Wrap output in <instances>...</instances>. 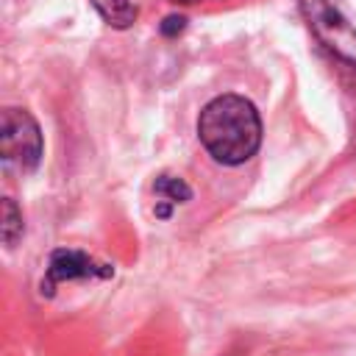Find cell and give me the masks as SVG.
Returning a JSON list of instances; mask_svg holds the SVG:
<instances>
[{"instance_id": "3957f363", "label": "cell", "mask_w": 356, "mask_h": 356, "mask_svg": "<svg viewBox=\"0 0 356 356\" xmlns=\"http://www.w3.org/2000/svg\"><path fill=\"white\" fill-rule=\"evenodd\" d=\"M298 8L317 42L337 58L356 67V25L345 17L337 0H298Z\"/></svg>"}, {"instance_id": "277c9868", "label": "cell", "mask_w": 356, "mask_h": 356, "mask_svg": "<svg viewBox=\"0 0 356 356\" xmlns=\"http://www.w3.org/2000/svg\"><path fill=\"white\" fill-rule=\"evenodd\" d=\"M111 275H114L111 264H103V261L92 259L89 253L75 250V248H56L47 259V270H44V278H42V295L50 298L56 284H64V281L111 278Z\"/></svg>"}, {"instance_id": "8992f818", "label": "cell", "mask_w": 356, "mask_h": 356, "mask_svg": "<svg viewBox=\"0 0 356 356\" xmlns=\"http://www.w3.org/2000/svg\"><path fill=\"white\" fill-rule=\"evenodd\" d=\"M92 6L111 28H128L136 22V14H139L134 0H92Z\"/></svg>"}, {"instance_id": "52a82bcc", "label": "cell", "mask_w": 356, "mask_h": 356, "mask_svg": "<svg viewBox=\"0 0 356 356\" xmlns=\"http://www.w3.org/2000/svg\"><path fill=\"white\" fill-rule=\"evenodd\" d=\"M0 236L6 248H14L22 236V211L11 197H3L0 203Z\"/></svg>"}, {"instance_id": "6da1fadb", "label": "cell", "mask_w": 356, "mask_h": 356, "mask_svg": "<svg viewBox=\"0 0 356 356\" xmlns=\"http://www.w3.org/2000/svg\"><path fill=\"white\" fill-rule=\"evenodd\" d=\"M197 139L217 164H245L261 145L256 106L242 95H220L209 100L197 117Z\"/></svg>"}, {"instance_id": "7a4b0ae2", "label": "cell", "mask_w": 356, "mask_h": 356, "mask_svg": "<svg viewBox=\"0 0 356 356\" xmlns=\"http://www.w3.org/2000/svg\"><path fill=\"white\" fill-rule=\"evenodd\" d=\"M42 131L25 108H3L0 114V161L6 170L31 172L42 161Z\"/></svg>"}, {"instance_id": "5b68a950", "label": "cell", "mask_w": 356, "mask_h": 356, "mask_svg": "<svg viewBox=\"0 0 356 356\" xmlns=\"http://www.w3.org/2000/svg\"><path fill=\"white\" fill-rule=\"evenodd\" d=\"M153 192H156V197H159L156 217H161V220H167V217L172 214V206L192 200V189H189V184H186L184 178H178V175H167V172L156 175V181H153Z\"/></svg>"}, {"instance_id": "9c48e42d", "label": "cell", "mask_w": 356, "mask_h": 356, "mask_svg": "<svg viewBox=\"0 0 356 356\" xmlns=\"http://www.w3.org/2000/svg\"><path fill=\"white\" fill-rule=\"evenodd\" d=\"M172 3H197V0H172Z\"/></svg>"}, {"instance_id": "ba28073f", "label": "cell", "mask_w": 356, "mask_h": 356, "mask_svg": "<svg viewBox=\"0 0 356 356\" xmlns=\"http://www.w3.org/2000/svg\"><path fill=\"white\" fill-rule=\"evenodd\" d=\"M184 28H186V17H181V14H170V17H164L161 25H159V31H161L164 36H178Z\"/></svg>"}]
</instances>
